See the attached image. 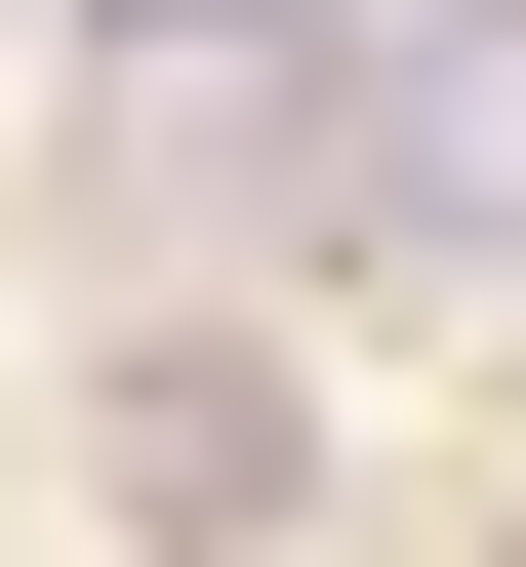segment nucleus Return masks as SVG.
I'll return each mask as SVG.
<instances>
[{
	"label": "nucleus",
	"mask_w": 526,
	"mask_h": 567,
	"mask_svg": "<svg viewBox=\"0 0 526 567\" xmlns=\"http://www.w3.org/2000/svg\"><path fill=\"white\" fill-rule=\"evenodd\" d=\"M364 203H405V244H486L526 203V0H364V122H324Z\"/></svg>",
	"instance_id": "1"
},
{
	"label": "nucleus",
	"mask_w": 526,
	"mask_h": 567,
	"mask_svg": "<svg viewBox=\"0 0 526 567\" xmlns=\"http://www.w3.org/2000/svg\"><path fill=\"white\" fill-rule=\"evenodd\" d=\"M122 527L244 567V527H283V365H122Z\"/></svg>",
	"instance_id": "2"
},
{
	"label": "nucleus",
	"mask_w": 526,
	"mask_h": 567,
	"mask_svg": "<svg viewBox=\"0 0 526 567\" xmlns=\"http://www.w3.org/2000/svg\"><path fill=\"white\" fill-rule=\"evenodd\" d=\"M244 41H324V0H163V82H244Z\"/></svg>",
	"instance_id": "3"
}]
</instances>
